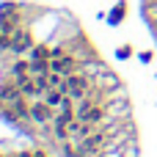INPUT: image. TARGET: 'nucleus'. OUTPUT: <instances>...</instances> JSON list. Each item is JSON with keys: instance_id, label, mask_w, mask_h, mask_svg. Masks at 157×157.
<instances>
[{"instance_id": "1", "label": "nucleus", "mask_w": 157, "mask_h": 157, "mask_svg": "<svg viewBox=\"0 0 157 157\" xmlns=\"http://www.w3.org/2000/svg\"><path fill=\"white\" fill-rule=\"evenodd\" d=\"M30 116H33V121H39V124L50 121V119H52V105H47V102L41 105V102H39V105L30 108Z\"/></svg>"}, {"instance_id": "2", "label": "nucleus", "mask_w": 157, "mask_h": 157, "mask_svg": "<svg viewBox=\"0 0 157 157\" xmlns=\"http://www.w3.org/2000/svg\"><path fill=\"white\" fill-rule=\"evenodd\" d=\"M30 44H33V41H30L28 33H19V30H17V33L11 36V50H14V52H25V50H30Z\"/></svg>"}, {"instance_id": "3", "label": "nucleus", "mask_w": 157, "mask_h": 157, "mask_svg": "<svg viewBox=\"0 0 157 157\" xmlns=\"http://www.w3.org/2000/svg\"><path fill=\"white\" fill-rule=\"evenodd\" d=\"M72 66H75V63H72V58H66V55H63V58L58 55V58L52 61V72H61V75H69Z\"/></svg>"}, {"instance_id": "4", "label": "nucleus", "mask_w": 157, "mask_h": 157, "mask_svg": "<svg viewBox=\"0 0 157 157\" xmlns=\"http://www.w3.org/2000/svg\"><path fill=\"white\" fill-rule=\"evenodd\" d=\"M102 141H105V138H102L99 132H97V135H86L83 149H86V152H94V149H99V144H102Z\"/></svg>"}, {"instance_id": "5", "label": "nucleus", "mask_w": 157, "mask_h": 157, "mask_svg": "<svg viewBox=\"0 0 157 157\" xmlns=\"http://www.w3.org/2000/svg\"><path fill=\"white\" fill-rule=\"evenodd\" d=\"M99 119H102V110H99V108H88V110H86V116H83V121H91V124H94V121H99Z\"/></svg>"}, {"instance_id": "6", "label": "nucleus", "mask_w": 157, "mask_h": 157, "mask_svg": "<svg viewBox=\"0 0 157 157\" xmlns=\"http://www.w3.org/2000/svg\"><path fill=\"white\" fill-rule=\"evenodd\" d=\"M19 88H22V94H36V91H41L36 80H25V83H22Z\"/></svg>"}, {"instance_id": "7", "label": "nucleus", "mask_w": 157, "mask_h": 157, "mask_svg": "<svg viewBox=\"0 0 157 157\" xmlns=\"http://www.w3.org/2000/svg\"><path fill=\"white\" fill-rule=\"evenodd\" d=\"M28 69H30V63H28V61H17V63H14V75H17V77H25V72H28Z\"/></svg>"}, {"instance_id": "8", "label": "nucleus", "mask_w": 157, "mask_h": 157, "mask_svg": "<svg viewBox=\"0 0 157 157\" xmlns=\"http://www.w3.org/2000/svg\"><path fill=\"white\" fill-rule=\"evenodd\" d=\"M47 55H50L47 47H33V61H47Z\"/></svg>"}]
</instances>
